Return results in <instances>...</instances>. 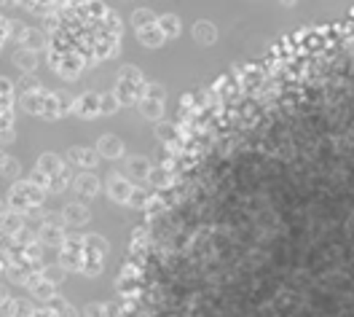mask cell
<instances>
[{
    "label": "cell",
    "instance_id": "5b68a950",
    "mask_svg": "<svg viewBox=\"0 0 354 317\" xmlns=\"http://www.w3.org/2000/svg\"><path fill=\"white\" fill-rule=\"evenodd\" d=\"M70 185H73V194L78 197V202H91V199H97L100 191H102V181H100V175H94V172H78Z\"/></svg>",
    "mask_w": 354,
    "mask_h": 317
},
{
    "label": "cell",
    "instance_id": "52a82bcc",
    "mask_svg": "<svg viewBox=\"0 0 354 317\" xmlns=\"http://www.w3.org/2000/svg\"><path fill=\"white\" fill-rule=\"evenodd\" d=\"M94 148H97L100 158H105V161H121V158H127V145H124V140L118 135H111V132L97 137Z\"/></svg>",
    "mask_w": 354,
    "mask_h": 317
},
{
    "label": "cell",
    "instance_id": "e0dca14e",
    "mask_svg": "<svg viewBox=\"0 0 354 317\" xmlns=\"http://www.w3.org/2000/svg\"><path fill=\"white\" fill-rule=\"evenodd\" d=\"M153 22H158V17H156L151 8H134V11H132L134 33H137V30H142V27H151Z\"/></svg>",
    "mask_w": 354,
    "mask_h": 317
},
{
    "label": "cell",
    "instance_id": "9a60e30c",
    "mask_svg": "<svg viewBox=\"0 0 354 317\" xmlns=\"http://www.w3.org/2000/svg\"><path fill=\"white\" fill-rule=\"evenodd\" d=\"M17 44L24 46V48H32V51H38V48L44 46V33H41V30H35V27H22V30H19V38H17Z\"/></svg>",
    "mask_w": 354,
    "mask_h": 317
},
{
    "label": "cell",
    "instance_id": "ac0fdd59",
    "mask_svg": "<svg viewBox=\"0 0 354 317\" xmlns=\"http://www.w3.org/2000/svg\"><path fill=\"white\" fill-rule=\"evenodd\" d=\"M3 175H6L8 181H17V175H22L19 161L11 156V154H6V156H3Z\"/></svg>",
    "mask_w": 354,
    "mask_h": 317
},
{
    "label": "cell",
    "instance_id": "3957f363",
    "mask_svg": "<svg viewBox=\"0 0 354 317\" xmlns=\"http://www.w3.org/2000/svg\"><path fill=\"white\" fill-rule=\"evenodd\" d=\"M137 108H140V116L142 118H148V121H161V116H164V108H167V91L161 84H148L145 87V94L140 97V102H137Z\"/></svg>",
    "mask_w": 354,
    "mask_h": 317
},
{
    "label": "cell",
    "instance_id": "ffe728a7",
    "mask_svg": "<svg viewBox=\"0 0 354 317\" xmlns=\"http://www.w3.org/2000/svg\"><path fill=\"white\" fill-rule=\"evenodd\" d=\"M59 307H57V317H78V312L70 307V304H65V301H57Z\"/></svg>",
    "mask_w": 354,
    "mask_h": 317
},
{
    "label": "cell",
    "instance_id": "277c9868",
    "mask_svg": "<svg viewBox=\"0 0 354 317\" xmlns=\"http://www.w3.org/2000/svg\"><path fill=\"white\" fill-rule=\"evenodd\" d=\"M105 191H108V199L111 202L121 204V207H132L137 183L132 178H127L124 172H111V178L105 181Z\"/></svg>",
    "mask_w": 354,
    "mask_h": 317
},
{
    "label": "cell",
    "instance_id": "2e32d148",
    "mask_svg": "<svg viewBox=\"0 0 354 317\" xmlns=\"http://www.w3.org/2000/svg\"><path fill=\"white\" fill-rule=\"evenodd\" d=\"M158 27H161V33H164V38L169 41V38H177L180 35V17L177 14H161L158 17Z\"/></svg>",
    "mask_w": 354,
    "mask_h": 317
},
{
    "label": "cell",
    "instance_id": "6da1fadb",
    "mask_svg": "<svg viewBox=\"0 0 354 317\" xmlns=\"http://www.w3.org/2000/svg\"><path fill=\"white\" fill-rule=\"evenodd\" d=\"M145 78H142V73L134 68V65H127V68L118 73V78H115V89L113 94L118 97V102H121V108L124 105H132V102H140V97L145 94Z\"/></svg>",
    "mask_w": 354,
    "mask_h": 317
},
{
    "label": "cell",
    "instance_id": "7c38bea8",
    "mask_svg": "<svg viewBox=\"0 0 354 317\" xmlns=\"http://www.w3.org/2000/svg\"><path fill=\"white\" fill-rule=\"evenodd\" d=\"M11 62H14V68L19 70V73H35V70H38V51L19 46V48L11 54Z\"/></svg>",
    "mask_w": 354,
    "mask_h": 317
},
{
    "label": "cell",
    "instance_id": "d6986e66",
    "mask_svg": "<svg viewBox=\"0 0 354 317\" xmlns=\"http://www.w3.org/2000/svg\"><path fill=\"white\" fill-rule=\"evenodd\" d=\"M86 315L88 317H111V304L105 301H91L86 307Z\"/></svg>",
    "mask_w": 354,
    "mask_h": 317
},
{
    "label": "cell",
    "instance_id": "ba28073f",
    "mask_svg": "<svg viewBox=\"0 0 354 317\" xmlns=\"http://www.w3.org/2000/svg\"><path fill=\"white\" fill-rule=\"evenodd\" d=\"M73 114L78 116V118L105 116L102 114V91H86V94L75 97V102H73Z\"/></svg>",
    "mask_w": 354,
    "mask_h": 317
},
{
    "label": "cell",
    "instance_id": "9c48e42d",
    "mask_svg": "<svg viewBox=\"0 0 354 317\" xmlns=\"http://www.w3.org/2000/svg\"><path fill=\"white\" fill-rule=\"evenodd\" d=\"M59 215H62L67 228H84L91 221V210L86 207V202H67L59 210Z\"/></svg>",
    "mask_w": 354,
    "mask_h": 317
},
{
    "label": "cell",
    "instance_id": "4fadbf2b",
    "mask_svg": "<svg viewBox=\"0 0 354 317\" xmlns=\"http://www.w3.org/2000/svg\"><path fill=\"white\" fill-rule=\"evenodd\" d=\"M191 33H194V41L201 46H212L218 41V27L209 19H196L194 27H191Z\"/></svg>",
    "mask_w": 354,
    "mask_h": 317
},
{
    "label": "cell",
    "instance_id": "5bb4252c",
    "mask_svg": "<svg viewBox=\"0 0 354 317\" xmlns=\"http://www.w3.org/2000/svg\"><path fill=\"white\" fill-rule=\"evenodd\" d=\"M137 38H140V44L148 46V48H158V46L167 44V38H164V33H161L158 22H153L151 27H142V30H137Z\"/></svg>",
    "mask_w": 354,
    "mask_h": 317
},
{
    "label": "cell",
    "instance_id": "7a4b0ae2",
    "mask_svg": "<svg viewBox=\"0 0 354 317\" xmlns=\"http://www.w3.org/2000/svg\"><path fill=\"white\" fill-rule=\"evenodd\" d=\"M44 194L46 191L32 178L30 181H17L8 191V204L14 210H19V212H27V210H35L41 204Z\"/></svg>",
    "mask_w": 354,
    "mask_h": 317
},
{
    "label": "cell",
    "instance_id": "30bf717a",
    "mask_svg": "<svg viewBox=\"0 0 354 317\" xmlns=\"http://www.w3.org/2000/svg\"><path fill=\"white\" fill-rule=\"evenodd\" d=\"M124 175L132 178L134 183H145L151 175H153V164H151V158L140 156V154L127 156L124 158Z\"/></svg>",
    "mask_w": 354,
    "mask_h": 317
},
{
    "label": "cell",
    "instance_id": "8fae6325",
    "mask_svg": "<svg viewBox=\"0 0 354 317\" xmlns=\"http://www.w3.org/2000/svg\"><path fill=\"white\" fill-rule=\"evenodd\" d=\"M27 288H30V293L35 296L38 301H59L57 298V282L48 277V274H41V277H30V282H27Z\"/></svg>",
    "mask_w": 354,
    "mask_h": 317
},
{
    "label": "cell",
    "instance_id": "8992f818",
    "mask_svg": "<svg viewBox=\"0 0 354 317\" xmlns=\"http://www.w3.org/2000/svg\"><path fill=\"white\" fill-rule=\"evenodd\" d=\"M65 161L67 164H73V167H78L81 172H94L97 164H100L102 158H100V154H97L94 145H73V148L67 151Z\"/></svg>",
    "mask_w": 354,
    "mask_h": 317
}]
</instances>
